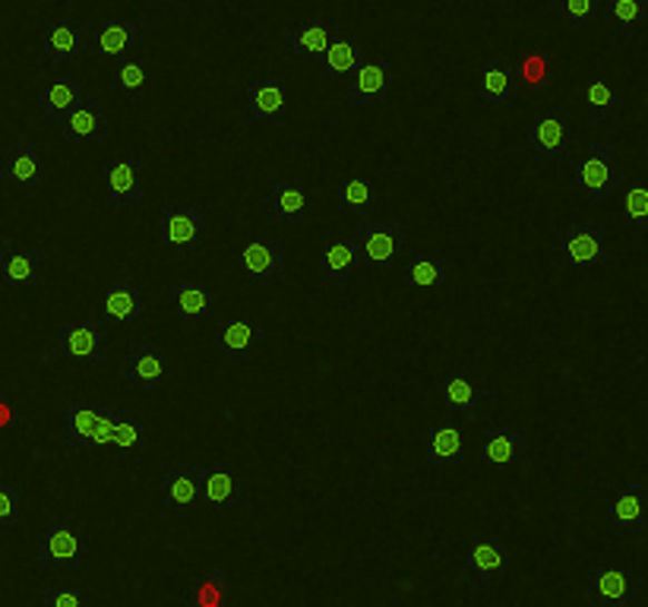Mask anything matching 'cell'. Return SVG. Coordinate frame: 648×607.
I'll return each mask as SVG.
<instances>
[{
	"instance_id": "15",
	"label": "cell",
	"mask_w": 648,
	"mask_h": 607,
	"mask_svg": "<svg viewBox=\"0 0 648 607\" xmlns=\"http://www.w3.org/2000/svg\"><path fill=\"white\" fill-rule=\"evenodd\" d=\"M203 481H206V466H180L168 462L161 466L156 481L158 500L165 507H199L203 497Z\"/></svg>"
},
{
	"instance_id": "13",
	"label": "cell",
	"mask_w": 648,
	"mask_h": 607,
	"mask_svg": "<svg viewBox=\"0 0 648 607\" xmlns=\"http://www.w3.org/2000/svg\"><path fill=\"white\" fill-rule=\"evenodd\" d=\"M60 364L63 368H101L105 364V326L63 323L60 326Z\"/></svg>"
},
{
	"instance_id": "27",
	"label": "cell",
	"mask_w": 648,
	"mask_h": 607,
	"mask_svg": "<svg viewBox=\"0 0 648 607\" xmlns=\"http://www.w3.org/2000/svg\"><path fill=\"white\" fill-rule=\"evenodd\" d=\"M510 567V548L507 545H472L465 550V560H462V576H465V588L469 591H484L491 586L493 572H503Z\"/></svg>"
},
{
	"instance_id": "21",
	"label": "cell",
	"mask_w": 648,
	"mask_h": 607,
	"mask_svg": "<svg viewBox=\"0 0 648 607\" xmlns=\"http://www.w3.org/2000/svg\"><path fill=\"white\" fill-rule=\"evenodd\" d=\"M424 462L440 469H462L469 462V443L459 424H428L424 433Z\"/></svg>"
},
{
	"instance_id": "6",
	"label": "cell",
	"mask_w": 648,
	"mask_h": 607,
	"mask_svg": "<svg viewBox=\"0 0 648 607\" xmlns=\"http://www.w3.org/2000/svg\"><path fill=\"white\" fill-rule=\"evenodd\" d=\"M247 503H254V493L247 488V469L244 466H225V462H218L216 456H209L199 507L232 510V507H247Z\"/></svg>"
},
{
	"instance_id": "41",
	"label": "cell",
	"mask_w": 648,
	"mask_h": 607,
	"mask_svg": "<svg viewBox=\"0 0 648 607\" xmlns=\"http://www.w3.org/2000/svg\"><path fill=\"white\" fill-rule=\"evenodd\" d=\"M627 222L632 228L648 225V180H632L627 184Z\"/></svg>"
},
{
	"instance_id": "43",
	"label": "cell",
	"mask_w": 648,
	"mask_h": 607,
	"mask_svg": "<svg viewBox=\"0 0 648 607\" xmlns=\"http://www.w3.org/2000/svg\"><path fill=\"white\" fill-rule=\"evenodd\" d=\"M39 607H82V588L48 582V586L41 588Z\"/></svg>"
},
{
	"instance_id": "19",
	"label": "cell",
	"mask_w": 648,
	"mask_h": 607,
	"mask_svg": "<svg viewBox=\"0 0 648 607\" xmlns=\"http://www.w3.org/2000/svg\"><path fill=\"white\" fill-rule=\"evenodd\" d=\"M3 184H41L45 180V149L36 139H7L0 156Z\"/></svg>"
},
{
	"instance_id": "34",
	"label": "cell",
	"mask_w": 648,
	"mask_h": 607,
	"mask_svg": "<svg viewBox=\"0 0 648 607\" xmlns=\"http://www.w3.org/2000/svg\"><path fill=\"white\" fill-rule=\"evenodd\" d=\"M184 605L187 607H225L228 605V569L213 567L203 569V576L184 588Z\"/></svg>"
},
{
	"instance_id": "42",
	"label": "cell",
	"mask_w": 648,
	"mask_h": 607,
	"mask_svg": "<svg viewBox=\"0 0 648 607\" xmlns=\"http://www.w3.org/2000/svg\"><path fill=\"white\" fill-rule=\"evenodd\" d=\"M120 96L130 101H146V67L139 60H124L120 63Z\"/></svg>"
},
{
	"instance_id": "10",
	"label": "cell",
	"mask_w": 648,
	"mask_h": 607,
	"mask_svg": "<svg viewBox=\"0 0 648 607\" xmlns=\"http://www.w3.org/2000/svg\"><path fill=\"white\" fill-rule=\"evenodd\" d=\"M613 146L608 143H589L586 156L576 158L567 168V184L582 187L589 203H608L610 199V168H613Z\"/></svg>"
},
{
	"instance_id": "52",
	"label": "cell",
	"mask_w": 648,
	"mask_h": 607,
	"mask_svg": "<svg viewBox=\"0 0 648 607\" xmlns=\"http://www.w3.org/2000/svg\"><path fill=\"white\" fill-rule=\"evenodd\" d=\"M0 564H3V550H0Z\"/></svg>"
},
{
	"instance_id": "44",
	"label": "cell",
	"mask_w": 648,
	"mask_h": 607,
	"mask_svg": "<svg viewBox=\"0 0 648 607\" xmlns=\"http://www.w3.org/2000/svg\"><path fill=\"white\" fill-rule=\"evenodd\" d=\"M608 17L613 22H646L648 0H608Z\"/></svg>"
},
{
	"instance_id": "38",
	"label": "cell",
	"mask_w": 648,
	"mask_h": 607,
	"mask_svg": "<svg viewBox=\"0 0 648 607\" xmlns=\"http://www.w3.org/2000/svg\"><path fill=\"white\" fill-rule=\"evenodd\" d=\"M516 77L522 79L526 86H544L550 79V55L544 45L529 48L522 58L516 60Z\"/></svg>"
},
{
	"instance_id": "47",
	"label": "cell",
	"mask_w": 648,
	"mask_h": 607,
	"mask_svg": "<svg viewBox=\"0 0 648 607\" xmlns=\"http://www.w3.org/2000/svg\"><path fill=\"white\" fill-rule=\"evenodd\" d=\"M560 13H563V20L572 22V26H582V22H589L591 17V0H563V3H560Z\"/></svg>"
},
{
	"instance_id": "23",
	"label": "cell",
	"mask_w": 648,
	"mask_h": 607,
	"mask_svg": "<svg viewBox=\"0 0 648 607\" xmlns=\"http://www.w3.org/2000/svg\"><path fill=\"white\" fill-rule=\"evenodd\" d=\"M86 22L55 20L41 29V63H79L82 60Z\"/></svg>"
},
{
	"instance_id": "4",
	"label": "cell",
	"mask_w": 648,
	"mask_h": 607,
	"mask_svg": "<svg viewBox=\"0 0 648 607\" xmlns=\"http://www.w3.org/2000/svg\"><path fill=\"white\" fill-rule=\"evenodd\" d=\"M143 172H146V161L137 153L124 158H108L101 165L99 180H96V194L108 206H143L146 203Z\"/></svg>"
},
{
	"instance_id": "39",
	"label": "cell",
	"mask_w": 648,
	"mask_h": 607,
	"mask_svg": "<svg viewBox=\"0 0 648 607\" xmlns=\"http://www.w3.org/2000/svg\"><path fill=\"white\" fill-rule=\"evenodd\" d=\"M610 108H613V89H610L608 77H591L586 86V111L595 124L610 118Z\"/></svg>"
},
{
	"instance_id": "36",
	"label": "cell",
	"mask_w": 648,
	"mask_h": 607,
	"mask_svg": "<svg viewBox=\"0 0 648 607\" xmlns=\"http://www.w3.org/2000/svg\"><path fill=\"white\" fill-rule=\"evenodd\" d=\"M450 278V270L433 260H405L402 263V282L412 288H433Z\"/></svg>"
},
{
	"instance_id": "18",
	"label": "cell",
	"mask_w": 648,
	"mask_h": 607,
	"mask_svg": "<svg viewBox=\"0 0 648 607\" xmlns=\"http://www.w3.org/2000/svg\"><path fill=\"white\" fill-rule=\"evenodd\" d=\"M282 51H285V60H297V63H323L326 51H330V26L323 20L285 22Z\"/></svg>"
},
{
	"instance_id": "3",
	"label": "cell",
	"mask_w": 648,
	"mask_h": 607,
	"mask_svg": "<svg viewBox=\"0 0 648 607\" xmlns=\"http://www.w3.org/2000/svg\"><path fill=\"white\" fill-rule=\"evenodd\" d=\"M158 241L171 247H199L206 244V203L199 196H184L177 203H165L156 225Z\"/></svg>"
},
{
	"instance_id": "37",
	"label": "cell",
	"mask_w": 648,
	"mask_h": 607,
	"mask_svg": "<svg viewBox=\"0 0 648 607\" xmlns=\"http://www.w3.org/2000/svg\"><path fill=\"white\" fill-rule=\"evenodd\" d=\"M510 79H512V63L503 58H488L484 60V96L488 105H503L510 96Z\"/></svg>"
},
{
	"instance_id": "1",
	"label": "cell",
	"mask_w": 648,
	"mask_h": 607,
	"mask_svg": "<svg viewBox=\"0 0 648 607\" xmlns=\"http://www.w3.org/2000/svg\"><path fill=\"white\" fill-rule=\"evenodd\" d=\"M127 418L124 405H60L58 443L63 450H101L111 443L115 424Z\"/></svg>"
},
{
	"instance_id": "2",
	"label": "cell",
	"mask_w": 648,
	"mask_h": 607,
	"mask_svg": "<svg viewBox=\"0 0 648 607\" xmlns=\"http://www.w3.org/2000/svg\"><path fill=\"white\" fill-rule=\"evenodd\" d=\"M412 228L399 218H376L364 225V237L354 241L357 266H399L405 263Z\"/></svg>"
},
{
	"instance_id": "7",
	"label": "cell",
	"mask_w": 648,
	"mask_h": 607,
	"mask_svg": "<svg viewBox=\"0 0 648 607\" xmlns=\"http://www.w3.org/2000/svg\"><path fill=\"white\" fill-rule=\"evenodd\" d=\"M259 209L269 225H304L307 222V180L266 177L259 184Z\"/></svg>"
},
{
	"instance_id": "32",
	"label": "cell",
	"mask_w": 648,
	"mask_h": 607,
	"mask_svg": "<svg viewBox=\"0 0 648 607\" xmlns=\"http://www.w3.org/2000/svg\"><path fill=\"white\" fill-rule=\"evenodd\" d=\"M386 86H390V63L386 60H367L345 82V101L354 105V108H361V105L383 96Z\"/></svg>"
},
{
	"instance_id": "20",
	"label": "cell",
	"mask_w": 648,
	"mask_h": 607,
	"mask_svg": "<svg viewBox=\"0 0 648 607\" xmlns=\"http://www.w3.org/2000/svg\"><path fill=\"white\" fill-rule=\"evenodd\" d=\"M240 273L247 285H278L285 278V244L251 241L240 254Z\"/></svg>"
},
{
	"instance_id": "8",
	"label": "cell",
	"mask_w": 648,
	"mask_h": 607,
	"mask_svg": "<svg viewBox=\"0 0 648 607\" xmlns=\"http://www.w3.org/2000/svg\"><path fill=\"white\" fill-rule=\"evenodd\" d=\"M563 263L567 266H608L610 228L598 218H579L563 228Z\"/></svg>"
},
{
	"instance_id": "26",
	"label": "cell",
	"mask_w": 648,
	"mask_h": 607,
	"mask_svg": "<svg viewBox=\"0 0 648 607\" xmlns=\"http://www.w3.org/2000/svg\"><path fill=\"white\" fill-rule=\"evenodd\" d=\"M60 139L63 143H105V108H101L99 96H86L77 108L60 120Z\"/></svg>"
},
{
	"instance_id": "54",
	"label": "cell",
	"mask_w": 648,
	"mask_h": 607,
	"mask_svg": "<svg viewBox=\"0 0 648 607\" xmlns=\"http://www.w3.org/2000/svg\"><path fill=\"white\" fill-rule=\"evenodd\" d=\"M646 278H648V273H646ZM646 301H648V288H646Z\"/></svg>"
},
{
	"instance_id": "51",
	"label": "cell",
	"mask_w": 648,
	"mask_h": 607,
	"mask_svg": "<svg viewBox=\"0 0 648 607\" xmlns=\"http://www.w3.org/2000/svg\"><path fill=\"white\" fill-rule=\"evenodd\" d=\"M646 421H648V399H646Z\"/></svg>"
},
{
	"instance_id": "48",
	"label": "cell",
	"mask_w": 648,
	"mask_h": 607,
	"mask_svg": "<svg viewBox=\"0 0 648 607\" xmlns=\"http://www.w3.org/2000/svg\"><path fill=\"white\" fill-rule=\"evenodd\" d=\"M22 421H26V414H22L20 405H17V402H3V399H0V431L17 428V424H22Z\"/></svg>"
},
{
	"instance_id": "5",
	"label": "cell",
	"mask_w": 648,
	"mask_h": 607,
	"mask_svg": "<svg viewBox=\"0 0 648 607\" xmlns=\"http://www.w3.org/2000/svg\"><path fill=\"white\" fill-rule=\"evenodd\" d=\"M96 531L89 526H48L41 531L39 545V569H79L86 564V550L92 545Z\"/></svg>"
},
{
	"instance_id": "24",
	"label": "cell",
	"mask_w": 648,
	"mask_h": 607,
	"mask_svg": "<svg viewBox=\"0 0 648 607\" xmlns=\"http://www.w3.org/2000/svg\"><path fill=\"white\" fill-rule=\"evenodd\" d=\"M484 459L491 466H522L529 459V428L526 424H488Z\"/></svg>"
},
{
	"instance_id": "11",
	"label": "cell",
	"mask_w": 648,
	"mask_h": 607,
	"mask_svg": "<svg viewBox=\"0 0 648 607\" xmlns=\"http://www.w3.org/2000/svg\"><path fill=\"white\" fill-rule=\"evenodd\" d=\"M168 380V358L156 342H134L120 358V383L139 390H158Z\"/></svg>"
},
{
	"instance_id": "30",
	"label": "cell",
	"mask_w": 648,
	"mask_h": 607,
	"mask_svg": "<svg viewBox=\"0 0 648 607\" xmlns=\"http://www.w3.org/2000/svg\"><path fill=\"white\" fill-rule=\"evenodd\" d=\"M161 301H165V304H175L177 314H180L184 323H190V326L206 323V314H209V294H206V282H203V278H180V282L165 288Z\"/></svg>"
},
{
	"instance_id": "9",
	"label": "cell",
	"mask_w": 648,
	"mask_h": 607,
	"mask_svg": "<svg viewBox=\"0 0 648 607\" xmlns=\"http://www.w3.org/2000/svg\"><path fill=\"white\" fill-rule=\"evenodd\" d=\"M45 247L39 241H13L0 244V285H45Z\"/></svg>"
},
{
	"instance_id": "25",
	"label": "cell",
	"mask_w": 648,
	"mask_h": 607,
	"mask_svg": "<svg viewBox=\"0 0 648 607\" xmlns=\"http://www.w3.org/2000/svg\"><path fill=\"white\" fill-rule=\"evenodd\" d=\"M610 529H646L648 484H617L608 493Z\"/></svg>"
},
{
	"instance_id": "22",
	"label": "cell",
	"mask_w": 648,
	"mask_h": 607,
	"mask_svg": "<svg viewBox=\"0 0 648 607\" xmlns=\"http://www.w3.org/2000/svg\"><path fill=\"white\" fill-rule=\"evenodd\" d=\"M440 380H443V405L452 409V412H469L474 405H488L493 399L491 390L472 383L469 364L462 358H450L440 368Z\"/></svg>"
},
{
	"instance_id": "12",
	"label": "cell",
	"mask_w": 648,
	"mask_h": 607,
	"mask_svg": "<svg viewBox=\"0 0 648 607\" xmlns=\"http://www.w3.org/2000/svg\"><path fill=\"white\" fill-rule=\"evenodd\" d=\"M143 282H108L101 292V326H146Z\"/></svg>"
},
{
	"instance_id": "33",
	"label": "cell",
	"mask_w": 648,
	"mask_h": 607,
	"mask_svg": "<svg viewBox=\"0 0 648 607\" xmlns=\"http://www.w3.org/2000/svg\"><path fill=\"white\" fill-rule=\"evenodd\" d=\"M371 60V48L367 41H330V51L323 58V74L333 79V82H348L352 74Z\"/></svg>"
},
{
	"instance_id": "14",
	"label": "cell",
	"mask_w": 648,
	"mask_h": 607,
	"mask_svg": "<svg viewBox=\"0 0 648 607\" xmlns=\"http://www.w3.org/2000/svg\"><path fill=\"white\" fill-rule=\"evenodd\" d=\"M522 149H526V161L529 165H557L563 161L570 153V124L560 118H541L531 124L522 139Z\"/></svg>"
},
{
	"instance_id": "31",
	"label": "cell",
	"mask_w": 648,
	"mask_h": 607,
	"mask_svg": "<svg viewBox=\"0 0 648 607\" xmlns=\"http://www.w3.org/2000/svg\"><path fill=\"white\" fill-rule=\"evenodd\" d=\"M266 339V326L259 320H232L222 326V361L228 368H237L251 358V349H256Z\"/></svg>"
},
{
	"instance_id": "40",
	"label": "cell",
	"mask_w": 648,
	"mask_h": 607,
	"mask_svg": "<svg viewBox=\"0 0 648 607\" xmlns=\"http://www.w3.org/2000/svg\"><path fill=\"white\" fill-rule=\"evenodd\" d=\"M22 493L20 484L13 481H0V531L20 529L22 526Z\"/></svg>"
},
{
	"instance_id": "16",
	"label": "cell",
	"mask_w": 648,
	"mask_h": 607,
	"mask_svg": "<svg viewBox=\"0 0 648 607\" xmlns=\"http://www.w3.org/2000/svg\"><path fill=\"white\" fill-rule=\"evenodd\" d=\"M632 591V569L624 564H595L586 576V605L627 607Z\"/></svg>"
},
{
	"instance_id": "46",
	"label": "cell",
	"mask_w": 648,
	"mask_h": 607,
	"mask_svg": "<svg viewBox=\"0 0 648 607\" xmlns=\"http://www.w3.org/2000/svg\"><path fill=\"white\" fill-rule=\"evenodd\" d=\"M342 196H345V203H348L352 209H361V206L367 203V196H371V184H367L364 177H348V180L342 184Z\"/></svg>"
},
{
	"instance_id": "35",
	"label": "cell",
	"mask_w": 648,
	"mask_h": 607,
	"mask_svg": "<svg viewBox=\"0 0 648 607\" xmlns=\"http://www.w3.org/2000/svg\"><path fill=\"white\" fill-rule=\"evenodd\" d=\"M352 266H357L354 241H326L323 244V275L330 282H345Z\"/></svg>"
},
{
	"instance_id": "53",
	"label": "cell",
	"mask_w": 648,
	"mask_h": 607,
	"mask_svg": "<svg viewBox=\"0 0 648 607\" xmlns=\"http://www.w3.org/2000/svg\"><path fill=\"white\" fill-rule=\"evenodd\" d=\"M335 607H354V605H335Z\"/></svg>"
},
{
	"instance_id": "50",
	"label": "cell",
	"mask_w": 648,
	"mask_h": 607,
	"mask_svg": "<svg viewBox=\"0 0 648 607\" xmlns=\"http://www.w3.org/2000/svg\"><path fill=\"white\" fill-rule=\"evenodd\" d=\"M646 101H648V79H646Z\"/></svg>"
},
{
	"instance_id": "17",
	"label": "cell",
	"mask_w": 648,
	"mask_h": 607,
	"mask_svg": "<svg viewBox=\"0 0 648 607\" xmlns=\"http://www.w3.org/2000/svg\"><path fill=\"white\" fill-rule=\"evenodd\" d=\"M288 118V98H285V82L282 79H251L244 86V120L256 124H278Z\"/></svg>"
},
{
	"instance_id": "45",
	"label": "cell",
	"mask_w": 648,
	"mask_h": 607,
	"mask_svg": "<svg viewBox=\"0 0 648 607\" xmlns=\"http://www.w3.org/2000/svg\"><path fill=\"white\" fill-rule=\"evenodd\" d=\"M111 443L120 447V450H139L143 443H146V431L134 424L130 418H124L115 424V431H111Z\"/></svg>"
},
{
	"instance_id": "49",
	"label": "cell",
	"mask_w": 648,
	"mask_h": 607,
	"mask_svg": "<svg viewBox=\"0 0 648 607\" xmlns=\"http://www.w3.org/2000/svg\"><path fill=\"white\" fill-rule=\"evenodd\" d=\"M642 149H646V161H648V127H646V143H642Z\"/></svg>"
},
{
	"instance_id": "28",
	"label": "cell",
	"mask_w": 648,
	"mask_h": 607,
	"mask_svg": "<svg viewBox=\"0 0 648 607\" xmlns=\"http://www.w3.org/2000/svg\"><path fill=\"white\" fill-rule=\"evenodd\" d=\"M86 98V82L82 79L55 77L45 79L39 86V115L48 124H60L79 101Z\"/></svg>"
},
{
	"instance_id": "29",
	"label": "cell",
	"mask_w": 648,
	"mask_h": 607,
	"mask_svg": "<svg viewBox=\"0 0 648 607\" xmlns=\"http://www.w3.org/2000/svg\"><path fill=\"white\" fill-rule=\"evenodd\" d=\"M156 32V22L153 20H108L101 22L99 36V51L101 60H118L130 45L153 39Z\"/></svg>"
}]
</instances>
